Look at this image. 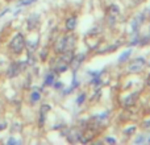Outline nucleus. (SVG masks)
Masks as SVG:
<instances>
[{
	"label": "nucleus",
	"instance_id": "a878e982",
	"mask_svg": "<svg viewBox=\"0 0 150 145\" xmlns=\"http://www.w3.org/2000/svg\"><path fill=\"white\" fill-rule=\"evenodd\" d=\"M134 1H136V3H142L144 0H134Z\"/></svg>",
	"mask_w": 150,
	"mask_h": 145
},
{
	"label": "nucleus",
	"instance_id": "412c9836",
	"mask_svg": "<svg viewBox=\"0 0 150 145\" xmlns=\"http://www.w3.org/2000/svg\"><path fill=\"white\" fill-rule=\"evenodd\" d=\"M105 141H107V143H111V144H115V143H116V140H115V139H112V137H107Z\"/></svg>",
	"mask_w": 150,
	"mask_h": 145
},
{
	"label": "nucleus",
	"instance_id": "4468645a",
	"mask_svg": "<svg viewBox=\"0 0 150 145\" xmlns=\"http://www.w3.org/2000/svg\"><path fill=\"white\" fill-rule=\"evenodd\" d=\"M45 85L46 86H53L54 85V74L53 72H47L45 77Z\"/></svg>",
	"mask_w": 150,
	"mask_h": 145
},
{
	"label": "nucleus",
	"instance_id": "7ed1b4c3",
	"mask_svg": "<svg viewBox=\"0 0 150 145\" xmlns=\"http://www.w3.org/2000/svg\"><path fill=\"white\" fill-rule=\"evenodd\" d=\"M146 66V61L145 58H136V60L130 61L129 62V66H128V71L129 72H134V74H137V72H141L144 70V68Z\"/></svg>",
	"mask_w": 150,
	"mask_h": 145
},
{
	"label": "nucleus",
	"instance_id": "6ab92c4d",
	"mask_svg": "<svg viewBox=\"0 0 150 145\" xmlns=\"http://www.w3.org/2000/svg\"><path fill=\"white\" fill-rule=\"evenodd\" d=\"M142 128H145V129H149L150 128V120H148V122H145L142 124Z\"/></svg>",
	"mask_w": 150,
	"mask_h": 145
},
{
	"label": "nucleus",
	"instance_id": "c85d7f7f",
	"mask_svg": "<svg viewBox=\"0 0 150 145\" xmlns=\"http://www.w3.org/2000/svg\"><path fill=\"white\" fill-rule=\"evenodd\" d=\"M149 141H150V140H149Z\"/></svg>",
	"mask_w": 150,
	"mask_h": 145
},
{
	"label": "nucleus",
	"instance_id": "f03ea898",
	"mask_svg": "<svg viewBox=\"0 0 150 145\" xmlns=\"http://www.w3.org/2000/svg\"><path fill=\"white\" fill-rule=\"evenodd\" d=\"M24 48H25V38H24V36L21 33H17L12 38V41H11L9 49L12 50L15 54H20L24 50Z\"/></svg>",
	"mask_w": 150,
	"mask_h": 145
},
{
	"label": "nucleus",
	"instance_id": "393cba45",
	"mask_svg": "<svg viewBox=\"0 0 150 145\" xmlns=\"http://www.w3.org/2000/svg\"><path fill=\"white\" fill-rule=\"evenodd\" d=\"M146 82H148V86H150V74L148 75V79H146Z\"/></svg>",
	"mask_w": 150,
	"mask_h": 145
},
{
	"label": "nucleus",
	"instance_id": "39448f33",
	"mask_svg": "<svg viewBox=\"0 0 150 145\" xmlns=\"http://www.w3.org/2000/svg\"><path fill=\"white\" fill-rule=\"evenodd\" d=\"M82 132H80L79 129H76V128H73V129H69L67 135H66V137H67V141L71 144L74 143H79L80 139H82Z\"/></svg>",
	"mask_w": 150,
	"mask_h": 145
},
{
	"label": "nucleus",
	"instance_id": "f3484780",
	"mask_svg": "<svg viewBox=\"0 0 150 145\" xmlns=\"http://www.w3.org/2000/svg\"><path fill=\"white\" fill-rule=\"evenodd\" d=\"M84 99H86V94H80V96H78V99H76V103L82 104L84 102Z\"/></svg>",
	"mask_w": 150,
	"mask_h": 145
},
{
	"label": "nucleus",
	"instance_id": "bb28decb",
	"mask_svg": "<svg viewBox=\"0 0 150 145\" xmlns=\"http://www.w3.org/2000/svg\"><path fill=\"white\" fill-rule=\"evenodd\" d=\"M7 1H12V0H7Z\"/></svg>",
	"mask_w": 150,
	"mask_h": 145
},
{
	"label": "nucleus",
	"instance_id": "aec40b11",
	"mask_svg": "<svg viewBox=\"0 0 150 145\" xmlns=\"http://www.w3.org/2000/svg\"><path fill=\"white\" fill-rule=\"evenodd\" d=\"M33 1H36V0H24V1H21L20 4L21 5H26V4H30V3H33Z\"/></svg>",
	"mask_w": 150,
	"mask_h": 145
},
{
	"label": "nucleus",
	"instance_id": "6e6552de",
	"mask_svg": "<svg viewBox=\"0 0 150 145\" xmlns=\"http://www.w3.org/2000/svg\"><path fill=\"white\" fill-rule=\"evenodd\" d=\"M40 16L38 15H30L29 16V18H28V29L29 31H33V29H36L37 28V25H38V23H40Z\"/></svg>",
	"mask_w": 150,
	"mask_h": 145
},
{
	"label": "nucleus",
	"instance_id": "dca6fc26",
	"mask_svg": "<svg viewBox=\"0 0 150 145\" xmlns=\"http://www.w3.org/2000/svg\"><path fill=\"white\" fill-rule=\"evenodd\" d=\"M136 132V125H133V127H129L128 129H125V135L127 136H130V135H133V133Z\"/></svg>",
	"mask_w": 150,
	"mask_h": 145
},
{
	"label": "nucleus",
	"instance_id": "b1692460",
	"mask_svg": "<svg viewBox=\"0 0 150 145\" xmlns=\"http://www.w3.org/2000/svg\"><path fill=\"white\" fill-rule=\"evenodd\" d=\"M54 87H55V88H61V87H62V83H61V82L55 83V85H54Z\"/></svg>",
	"mask_w": 150,
	"mask_h": 145
},
{
	"label": "nucleus",
	"instance_id": "20e7f679",
	"mask_svg": "<svg viewBox=\"0 0 150 145\" xmlns=\"http://www.w3.org/2000/svg\"><path fill=\"white\" fill-rule=\"evenodd\" d=\"M25 66H26V63L25 62H16V63H12V65L8 68V71H7V77L8 78H15V77H17L18 74H20L21 71L25 69Z\"/></svg>",
	"mask_w": 150,
	"mask_h": 145
},
{
	"label": "nucleus",
	"instance_id": "2eb2a0df",
	"mask_svg": "<svg viewBox=\"0 0 150 145\" xmlns=\"http://www.w3.org/2000/svg\"><path fill=\"white\" fill-rule=\"evenodd\" d=\"M130 53H132V50H127V52H125V53H122V54L120 55L119 61H120V62H124V61L127 60V58H128V57H129V55H130Z\"/></svg>",
	"mask_w": 150,
	"mask_h": 145
},
{
	"label": "nucleus",
	"instance_id": "9d476101",
	"mask_svg": "<svg viewBox=\"0 0 150 145\" xmlns=\"http://www.w3.org/2000/svg\"><path fill=\"white\" fill-rule=\"evenodd\" d=\"M67 69H69V63L63 62L62 60H59V58H58V60H57V65H55L54 70L57 72H65Z\"/></svg>",
	"mask_w": 150,
	"mask_h": 145
},
{
	"label": "nucleus",
	"instance_id": "ddd939ff",
	"mask_svg": "<svg viewBox=\"0 0 150 145\" xmlns=\"http://www.w3.org/2000/svg\"><path fill=\"white\" fill-rule=\"evenodd\" d=\"M40 99H41V94H40L38 90H36V88H34V90L32 91V94H30V102H32V103H37Z\"/></svg>",
	"mask_w": 150,
	"mask_h": 145
},
{
	"label": "nucleus",
	"instance_id": "a211bd4d",
	"mask_svg": "<svg viewBox=\"0 0 150 145\" xmlns=\"http://www.w3.org/2000/svg\"><path fill=\"white\" fill-rule=\"evenodd\" d=\"M5 128H7V123H5L4 120H0V131L5 129Z\"/></svg>",
	"mask_w": 150,
	"mask_h": 145
},
{
	"label": "nucleus",
	"instance_id": "f257e3e1",
	"mask_svg": "<svg viewBox=\"0 0 150 145\" xmlns=\"http://www.w3.org/2000/svg\"><path fill=\"white\" fill-rule=\"evenodd\" d=\"M75 44H76V37L74 34H69V36H65L62 38H59L54 45V50L58 54H62L65 52H69V50H73L75 48Z\"/></svg>",
	"mask_w": 150,
	"mask_h": 145
},
{
	"label": "nucleus",
	"instance_id": "5701e85b",
	"mask_svg": "<svg viewBox=\"0 0 150 145\" xmlns=\"http://www.w3.org/2000/svg\"><path fill=\"white\" fill-rule=\"evenodd\" d=\"M144 140H145V137H144V136H140V137H138L137 140H136V143H137V144H138V143H142Z\"/></svg>",
	"mask_w": 150,
	"mask_h": 145
},
{
	"label": "nucleus",
	"instance_id": "cd10ccee",
	"mask_svg": "<svg viewBox=\"0 0 150 145\" xmlns=\"http://www.w3.org/2000/svg\"><path fill=\"white\" fill-rule=\"evenodd\" d=\"M149 66H150V62H149Z\"/></svg>",
	"mask_w": 150,
	"mask_h": 145
},
{
	"label": "nucleus",
	"instance_id": "1a4fd4ad",
	"mask_svg": "<svg viewBox=\"0 0 150 145\" xmlns=\"http://www.w3.org/2000/svg\"><path fill=\"white\" fill-rule=\"evenodd\" d=\"M137 98H138V92H133V94H130V95H128L127 98H124V100H122L124 107L133 106V104L136 103V100H137Z\"/></svg>",
	"mask_w": 150,
	"mask_h": 145
},
{
	"label": "nucleus",
	"instance_id": "0eeeda50",
	"mask_svg": "<svg viewBox=\"0 0 150 145\" xmlns=\"http://www.w3.org/2000/svg\"><path fill=\"white\" fill-rule=\"evenodd\" d=\"M83 60H84V54H83V53H80V54L73 57V60H71V62H70V66H71V69L74 70V72L78 70V68H79L80 65H82Z\"/></svg>",
	"mask_w": 150,
	"mask_h": 145
},
{
	"label": "nucleus",
	"instance_id": "4be33fe9",
	"mask_svg": "<svg viewBox=\"0 0 150 145\" xmlns=\"http://www.w3.org/2000/svg\"><path fill=\"white\" fill-rule=\"evenodd\" d=\"M8 144H17V141H16L15 140V139H13V137H11V139H8Z\"/></svg>",
	"mask_w": 150,
	"mask_h": 145
},
{
	"label": "nucleus",
	"instance_id": "423d86ee",
	"mask_svg": "<svg viewBox=\"0 0 150 145\" xmlns=\"http://www.w3.org/2000/svg\"><path fill=\"white\" fill-rule=\"evenodd\" d=\"M144 17H145V16L140 13V15H137V16H136V17L132 20V23H130V28H132V31L134 32V33H136V32H138V29H140L141 24L144 23Z\"/></svg>",
	"mask_w": 150,
	"mask_h": 145
},
{
	"label": "nucleus",
	"instance_id": "f8f14e48",
	"mask_svg": "<svg viewBox=\"0 0 150 145\" xmlns=\"http://www.w3.org/2000/svg\"><path fill=\"white\" fill-rule=\"evenodd\" d=\"M49 111H50V106H47V104H44L41 107V109H40V114H41V116H40V125H44L45 116H46V114Z\"/></svg>",
	"mask_w": 150,
	"mask_h": 145
},
{
	"label": "nucleus",
	"instance_id": "9b49d317",
	"mask_svg": "<svg viewBox=\"0 0 150 145\" xmlns=\"http://www.w3.org/2000/svg\"><path fill=\"white\" fill-rule=\"evenodd\" d=\"M75 26H76V17L71 16V17H69L67 20H66V29H67L69 32H73L75 29Z\"/></svg>",
	"mask_w": 150,
	"mask_h": 145
}]
</instances>
